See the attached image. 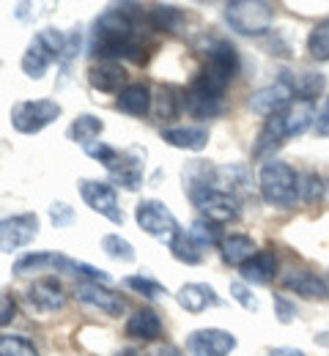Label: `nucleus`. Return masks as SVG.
<instances>
[{
  "instance_id": "f257e3e1",
  "label": "nucleus",
  "mask_w": 329,
  "mask_h": 356,
  "mask_svg": "<svg viewBox=\"0 0 329 356\" xmlns=\"http://www.w3.org/2000/svg\"><path fill=\"white\" fill-rule=\"evenodd\" d=\"M141 17V6H135V3H121V6H113L110 11H104L94 22L91 52L102 63H115V60L143 63L145 52L135 36Z\"/></svg>"
},
{
  "instance_id": "f03ea898",
  "label": "nucleus",
  "mask_w": 329,
  "mask_h": 356,
  "mask_svg": "<svg viewBox=\"0 0 329 356\" xmlns=\"http://www.w3.org/2000/svg\"><path fill=\"white\" fill-rule=\"evenodd\" d=\"M234 77H228L225 72L214 69L211 63H206L200 69V74L192 80V86L187 88L184 104L195 118H214L223 110V93L228 88Z\"/></svg>"
},
{
  "instance_id": "7ed1b4c3",
  "label": "nucleus",
  "mask_w": 329,
  "mask_h": 356,
  "mask_svg": "<svg viewBox=\"0 0 329 356\" xmlns=\"http://www.w3.org/2000/svg\"><path fill=\"white\" fill-rule=\"evenodd\" d=\"M258 186H261V195L266 203H272L278 209H291L299 200L302 178L296 176V170L291 165H285L280 159H272L261 168Z\"/></svg>"
},
{
  "instance_id": "20e7f679",
  "label": "nucleus",
  "mask_w": 329,
  "mask_h": 356,
  "mask_svg": "<svg viewBox=\"0 0 329 356\" xmlns=\"http://www.w3.org/2000/svg\"><path fill=\"white\" fill-rule=\"evenodd\" d=\"M225 19L241 36H264L272 31L275 6L266 0H234L225 6Z\"/></svg>"
},
{
  "instance_id": "39448f33",
  "label": "nucleus",
  "mask_w": 329,
  "mask_h": 356,
  "mask_svg": "<svg viewBox=\"0 0 329 356\" xmlns=\"http://www.w3.org/2000/svg\"><path fill=\"white\" fill-rule=\"evenodd\" d=\"M135 222L143 233H148V236H154L157 241H165V244H170L182 233L176 217L170 214V209L159 200H141L135 206Z\"/></svg>"
},
{
  "instance_id": "423d86ee",
  "label": "nucleus",
  "mask_w": 329,
  "mask_h": 356,
  "mask_svg": "<svg viewBox=\"0 0 329 356\" xmlns=\"http://www.w3.org/2000/svg\"><path fill=\"white\" fill-rule=\"evenodd\" d=\"M61 104L55 99H33V102H19L11 110V124L22 134H36L52 121L61 118Z\"/></svg>"
},
{
  "instance_id": "0eeeda50",
  "label": "nucleus",
  "mask_w": 329,
  "mask_h": 356,
  "mask_svg": "<svg viewBox=\"0 0 329 356\" xmlns=\"http://www.w3.org/2000/svg\"><path fill=\"white\" fill-rule=\"evenodd\" d=\"M39 236V217L36 214H14L0 220V252H17L33 244Z\"/></svg>"
},
{
  "instance_id": "6e6552de",
  "label": "nucleus",
  "mask_w": 329,
  "mask_h": 356,
  "mask_svg": "<svg viewBox=\"0 0 329 356\" xmlns=\"http://www.w3.org/2000/svg\"><path fill=\"white\" fill-rule=\"evenodd\" d=\"M189 197H192V203L206 214V220H211V222L225 225L239 217V200H236V195L225 192V189L209 186V189L192 192Z\"/></svg>"
},
{
  "instance_id": "1a4fd4ad",
  "label": "nucleus",
  "mask_w": 329,
  "mask_h": 356,
  "mask_svg": "<svg viewBox=\"0 0 329 356\" xmlns=\"http://www.w3.org/2000/svg\"><path fill=\"white\" fill-rule=\"evenodd\" d=\"M143 159H145V151L143 148H129V151H115L113 159L104 165L110 178L124 186L127 192H135L141 189L143 184Z\"/></svg>"
},
{
  "instance_id": "9d476101",
  "label": "nucleus",
  "mask_w": 329,
  "mask_h": 356,
  "mask_svg": "<svg viewBox=\"0 0 329 356\" xmlns=\"http://www.w3.org/2000/svg\"><path fill=\"white\" fill-rule=\"evenodd\" d=\"M80 195H83L86 206H91V211L107 217L110 222L115 225L124 222V211L118 206V195H115V189L110 184H104V181H88L86 178V181H80Z\"/></svg>"
},
{
  "instance_id": "9b49d317",
  "label": "nucleus",
  "mask_w": 329,
  "mask_h": 356,
  "mask_svg": "<svg viewBox=\"0 0 329 356\" xmlns=\"http://www.w3.org/2000/svg\"><path fill=\"white\" fill-rule=\"evenodd\" d=\"M192 356H228L236 348V337L223 329H198L187 340Z\"/></svg>"
},
{
  "instance_id": "f8f14e48",
  "label": "nucleus",
  "mask_w": 329,
  "mask_h": 356,
  "mask_svg": "<svg viewBox=\"0 0 329 356\" xmlns=\"http://www.w3.org/2000/svg\"><path fill=\"white\" fill-rule=\"evenodd\" d=\"M74 296H77L83 305L96 307V310H102V312H107V315H113V318H118L121 312L127 310V302H124L118 293L107 291L102 282H88V280H80V282L74 285Z\"/></svg>"
},
{
  "instance_id": "ddd939ff",
  "label": "nucleus",
  "mask_w": 329,
  "mask_h": 356,
  "mask_svg": "<svg viewBox=\"0 0 329 356\" xmlns=\"http://www.w3.org/2000/svg\"><path fill=\"white\" fill-rule=\"evenodd\" d=\"M291 99H294V90H291V86L280 77L278 83H272V86H266V88L255 90V93L250 96V107H252V113L272 118V115L282 113V110L291 104Z\"/></svg>"
},
{
  "instance_id": "4468645a",
  "label": "nucleus",
  "mask_w": 329,
  "mask_h": 356,
  "mask_svg": "<svg viewBox=\"0 0 329 356\" xmlns=\"http://www.w3.org/2000/svg\"><path fill=\"white\" fill-rule=\"evenodd\" d=\"M28 302L36 307L39 312H58L66 307V293H63V285L52 277L45 280H36L31 288H28Z\"/></svg>"
},
{
  "instance_id": "2eb2a0df",
  "label": "nucleus",
  "mask_w": 329,
  "mask_h": 356,
  "mask_svg": "<svg viewBox=\"0 0 329 356\" xmlns=\"http://www.w3.org/2000/svg\"><path fill=\"white\" fill-rule=\"evenodd\" d=\"M176 302H179L182 310L198 315V312L209 310V307H217V305H220V296H217V291H214L211 285H206V282H187V285H182V291L176 293Z\"/></svg>"
},
{
  "instance_id": "dca6fc26",
  "label": "nucleus",
  "mask_w": 329,
  "mask_h": 356,
  "mask_svg": "<svg viewBox=\"0 0 329 356\" xmlns=\"http://www.w3.org/2000/svg\"><path fill=\"white\" fill-rule=\"evenodd\" d=\"M127 337L143 340V343H154L157 337H162V318L159 312L151 307H141L132 312V318L127 321Z\"/></svg>"
},
{
  "instance_id": "f3484780",
  "label": "nucleus",
  "mask_w": 329,
  "mask_h": 356,
  "mask_svg": "<svg viewBox=\"0 0 329 356\" xmlns=\"http://www.w3.org/2000/svg\"><path fill=\"white\" fill-rule=\"evenodd\" d=\"M52 60H58V55H55V52H52V47H49L39 33H36V36H33V42L28 44V52L22 55V72H25L31 80H42Z\"/></svg>"
},
{
  "instance_id": "a211bd4d",
  "label": "nucleus",
  "mask_w": 329,
  "mask_h": 356,
  "mask_svg": "<svg viewBox=\"0 0 329 356\" xmlns=\"http://www.w3.org/2000/svg\"><path fill=\"white\" fill-rule=\"evenodd\" d=\"M278 274V258L275 252H255L244 266H241V277L244 282H252V285H269Z\"/></svg>"
},
{
  "instance_id": "6ab92c4d",
  "label": "nucleus",
  "mask_w": 329,
  "mask_h": 356,
  "mask_svg": "<svg viewBox=\"0 0 329 356\" xmlns=\"http://www.w3.org/2000/svg\"><path fill=\"white\" fill-rule=\"evenodd\" d=\"M282 80L291 86L296 96H302V102H313L316 96H321L327 88V77L321 72H282Z\"/></svg>"
},
{
  "instance_id": "aec40b11",
  "label": "nucleus",
  "mask_w": 329,
  "mask_h": 356,
  "mask_svg": "<svg viewBox=\"0 0 329 356\" xmlns=\"http://www.w3.org/2000/svg\"><path fill=\"white\" fill-rule=\"evenodd\" d=\"M282 124H285V137H299L316 124V113L310 102H291L282 110Z\"/></svg>"
},
{
  "instance_id": "412c9836",
  "label": "nucleus",
  "mask_w": 329,
  "mask_h": 356,
  "mask_svg": "<svg viewBox=\"0 0 329 356\" xmlns=\"http://www.w3.org/2000/svg\"><path fill=\"white\" fill-rule=\"evenodd\" d=\"M115 107L121 113H127V115L141 118V115H145L151 110V90H148L145 83H132V86H127V88L118 93Z\"/></svg>"
},
{
  "instance_id": "4be33fe9",
  "label": "nucleus",
  "mask_w": 329,
  "mask_h": 356,
  "mask_svg": "<svg viewBox=\"0 0 329 356\" xmlns=\"http://www.w3.org/2000/svg\"><path fill=\"white\" fill-rule=\"evenodd\" d=\"M220 252H223V261L228 266H244L258 250H255V241L250 236H241V233H231L220 241Z\"/></svg>"
},
{
  "instance_id": "5701e85b",
  "label": "nucleus",
  "mask_w": 329,
  "mask_h": 356,
  "mask_svg": "<svg viewBox=\"0 0 329 356\" xmlns=\"http://www.w3.org/2000/svg\"><path fill=\"white\" fill-rule=\"evenodd\" d=\"M162 140L173 148L184 151H203L209 145V129L203 127H176V129H162Z\"/></svg>"
},
{
  "instance_id": "b1692460",
  "label": "nucleus",
  "mask_w": 329,
  "mask_h": 356,
  "mask_svg": "<svg viewBox=\"0 0 329 356\" xmlns=\"http://www.w3.org/2000/svg\"><path fill=\"white\" fill-rule=\"evenodd\" d=\"M124 80H127V74H124V69L118 63H99V66L88 69L91 88L102 90V93H121Z\"/></svg>"
},
{
  "instance_id": "393cba45",
  "label": "nucleus",
  "mask_w": 329,
  "mask_h": 356,
  "mask_svg": "<svg viewBox=\"0 0 329 356\" xmlns=\"http://www.w3.org/2000/svg\"><path fill=\"white\" fill-rule=\"evenodd\" d=\"M282 140H285V124H282V113H278V115L266 118V127L261 129L258 140H255V145H252V156H255V159L269 156Z\"/></svg>"
},
{
  "instance_id": "a878e982",
  "label": "nucleus",
  "mask_w": 329,
  "mask_h": 356,
  "mask_svg": "<svg viewBox=\"0 0 329 356\" xmlns=\"http://www.w3.org/2000/svg\"><path fill=\"white\" fill-rule=\"evenodd\" d=\"M285 288L288 291H296L305 299H321V296H327V282L319 274H313V271H294L291 277H285Z\"/></svg>"
},
{
  "instance_id": "bb28decb",
  "label": "nucleus",
  "mask_w": 329,
  "mask_h": 356,
  "mask_svg": "<svg viewBox=\"0 0 329 356\" xmlns=\"http://www.w3.org/2000/svg\"><path fill=\"white\" fill-rule=\"evenodd\" d=\"M209 63L214 69L225 72L228 77H236V72H239V52H236V47L231 42L217 39L214 44L209 47Z\"/></svg>"
},
{
  "instance_id": "cd10ccee",
  "label": "nucleus",
  "mask_w": 329,
  "mask_h": 356,
  "mask_svg": "<svg viewBox=\"0 0 329 356\" xmlns=\"http://www.w3.org/2000/svg\"><path fill=\"white\" fill-rule=\"evenodd\" d=\"M102 132H104V121L91 115V113H86V115H77V118L72 121V127H69V140H74V143H80V145H88V143H94Z\"/></svg>"
},
{
  "instance_id": "c85d7f7f",
  "label": "nucleus",
  "mask_w": 329,
  "mask_h": 356,
  "mask_svg": "<svg viewBox=\"0 0 329 356\" xmlns=\"http://www.w3.org/2000/svg\"><path fill=\"white\" fill-rule=\"evenodd\" d=\"M182 22H184V14H182L176 6H154V8L148 11V25H151L154 31H168V33H173V31L182 28Z\"/></svg>"
},
{
  "instance_id": "c756f323",
  "label": "nucleus",
  "mask_w": 329,
  "mask_h": 356,
  "mask_svg": "<svg viewBox=\"0 0 329 356\" xmlns=\"http://www.w3.org/2000/svg\"><path fill=\"white\" fill-rule=\"evenodd\" d=\"M168 247H170L173 258H176V261H182V264H187V266H198V264L203 261L200 247H198V244L189 238V233H184V230H182V233H179V236H176V238H173Z\"/></svg>"
},
{
  "instance_id": "7c9ffc66",
  "label": "nucleus",
  "mask_w": 329,
  "mask_h": 356,
  "mask_svg": "<svg viewBox=\"0 0 329 356\" xmlns=\"http://www.w3.org/2000/svg\"><path fill=\"white\" fill-rule=\"evenodd\" d=\"M102 250H104V255H110L113 261H124V264H132V261H135V247H132L127 238H121L118 233H107V236L102 238Z\"/></svg>"
},
{
  "instance_id": "2f4dec72",
  "label": "nucleus",
  "mask_w": 329,
  "mask_h": 356,
  "mask_svg": "<svg viewBox=\"0 0 329 356\" xmlns=\"http://www.w3.org/2000/svg\"><path fill=\"white\" fill-rule=\"evenodd\" d=\"M307 52L316 60H329V19H321L310 36H307Z\"/></svg>"
},
{
  "instance_id": "473e14b6",
  "label": "nucleus",
  "mask_w": 329,
  "mask_h": 356,
  "mask_svg": "<svg viewBox=\"0 0 329 356\" xmlns=\"http://www.w3.org/2000/svg\"><path fill=\"white\" fill-rule=\"evenodd\" d=\"M189 238L198 244V247H211V244H220V225L211 222V220H195L189 227Z\"/></svg>"
},
{
  "instance_id": "72a5a7b5",
  "label": "nucleus",
  "mask_w": 329,
  "mask_h": 356,
  "mask_svg": "<svg viewBox=\"0 0 329 356\" xmlns=\"http://www.w3.org/2000/svg\"><path fill=\"white\" fill-rule=\"evenodd\" d=\"M0 356H39V351L22 334H0Z\"/></svg>"
},
{
  "instance_id": "f704fd0d",
  "label": "nucleus",
  "mask_w": 329,
  "mask_h": 356,
  "mask_svg": "<svg viewBox=\"0 0 329 356\" xmlns=\"http://www.w3.org/2000/svg\"><path fill=\"white\" fill-rule=\"evenodd\" d=\"M124 285L129 288V291H135V293H141L145 299H162V296H168V288L165 285H159L157 280H151V277H127L124 280Z\"/></svg>"
},
{
  "instance_id": "c9c22d12",
  "label": "nucleus",
  "mask_w": 329,
  "mask_h": 356,
  "mask_svg": "<svg viewBox=\"0 0 329 356\" xmlns=\"http://www.w3.org/2000/svg\"><path fill=\"white\" fill-rule=\"evenodd\" d=\"M321 195H324V178L319 176V173H307V176L302 178L299 197L305 203H316V200H321Z\"/></svg>"
},
{
  "instance_id": "e433bc0d",
  "label": "nucleus",
  "mask_w": 329,
  "mask_h": 356,
  "mask_svg": "<svg viewBox=\"0 0 329 356\" xmlns=\"http://www.w3.org/2000/svg\"><path fill=\"white\" fill-rule=\"evenodd\" d=\"M49 220H52L55 227H69V225L77 220V214H74V209H72L69 203L58 200V203L49 206Z\"/></svg>"
},
{
  "instance_id": "4c0bfd02",
  "label": "nucleus",
  "mask_w": 329,
  "mask_h": 356,
  "mask_svg": "<svg viewBox=\"0 0 329 356\" xmlns=\"http://www.w3.org/2000/svg\"><path fill=\"white\" fill-rule=\"evenodd\" d=\"M231 296H234L236 302L244 307V310L250 312H258V299H255V293L244 285V282H231Z\"/></svg>"
},
{
  "instance_id": "58836bf2",
  "label": "nucleus",
  "mask_w": 329,
  "mask_h": 356,
  "mask_svg": "<svg viewBox=\"0 0 329 356\" xmlns=\"http://www.w3.org/2000/svg\"><path fill=\"white\" fill-rule=\"evenodd\" d=\"M275 315H278V321L280 323H291L294 318H296V305L291 302V299H285L282 293H275Z\"/></svg>"
},
{
  "instance_id": "ea45409f",
  "label": "nucleus",
  "mask_w": 329,
  "mask_h": 356,
  "mask_svg": "<svg viewBox=\"0 0 329 356\" xmlns=\"http://www.w3.org/2000/svg\"><path fill=\"white\" fill-rule=\"evenodd\" d=\"M157 113L159 118H173L176 115V96L170 88H162L157 96Z\"/></svg>"
},
{
  "instance_id": "a19ab883",
  "label": "nucleus",
  "mask_w": 329,
  "mask_h": 356,
  "mask_svg": "<svg viewBox=\"0 0 329 356\" xmlns=\"http://www.w3.org/2000/svg\"><path fill=\"white\" fill-rule=\"evenodd\" d=\"M17 318V302L6 291H0V326H8Z\"/></svg>"
},
{
  "instance_id": "79ce46f5",
  "label": "nucleus",
  "mask_w": 329,
  "mask_h": 356,
  "mask_svg": "<svg viewBox=\"0 0 329 356\" xmlns=\"http://www.w3.org/2000/svg\"><path fill=\"white\" fill-rule=\"evenodd\" d=\"M316 134L319 137H329V96H327V104H324V110L319 113V118H316Z\"/></svg>"
},
{
  "instance_id": "37998d69",
  "label": "nucleus",
  "mask_w": 329,
  "mask_h": 356,
  "mask_svg": "<svg viewBox=\"0 0 329 356\" xmlns=\"http://www.w3.org/2000/svg\"><path fill=\"white\" fill-rule=\"evenodd\" d=\"M148 356H182V351L176 348V346H170V343H165V346H157L154 351Z\"/></svg>"
},
{
  "instance_id": "c03bdc74",
  "label": "nucleus",
  "mask_w": 329,
  "mask_h": 356,
  "mask_svg": "<svg viewBox=\"0 0 329 356\" xmlns=\"http://www.w3.org/2000/svg\"><path fill=\"white\" fill-rule=\"evenodd\" d=\"M269 356H305L299 348H275Z\"/></svg>"
},
{
  "instance_id": "a18cd8bd",
  "label": "nucleus",
  "mask_w": 329,
  "mask_h": 356,
  "mask_svg": "<svg viewBox=\"0 0 329 356\" xmlns=\"http://www.w3.org/2000/svg\"><path fill=\"white\" fill-rule=\"evenodd\" d=\"M316 346H321V348H329V332H321V334H316Z\"/></svg>"
},
{
  "instance_id": "49530a36",
  "label": "nucleus",
  "mask_w": 329,
  "mask_h": 356,
  "mask_svg": "<svg viewBox=\"0 0 329 356\" xmlns=\"http://www.w3.org/2000/svg\"><path fill=\"white\" fill-rule=\"evenodd\" d=\"M118 356H141V354H135V351H124V354H118Z\"/></svg>"
},
{
  "instance_id": "de8ad7c7",
  "label": "nucleus",
  "mask_w": 329,
  "mask_h": 356,
  "mask_svg": "<svg viewBox=\"0 0 329 356\" xmlns=\"http://www.w3.org/2000/svg\"><path fill=\"white\" fill-rule=\"evenodd\" d=\"M324 282H327V293H329V274H327V280H324Z\"/></svg>"
}]
</instances>
